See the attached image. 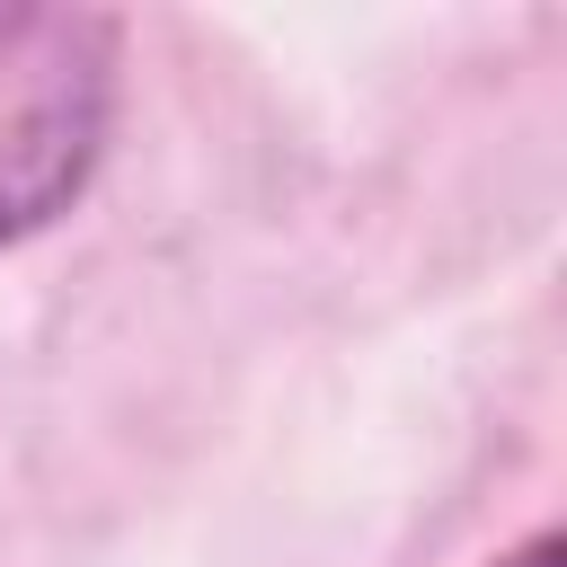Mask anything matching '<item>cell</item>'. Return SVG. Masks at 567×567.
<instances>
[{
	"instance_id": "cell-2",
	"label": "cell",
	"mask_w": 567,
	"mask_h": 567,
	"mask_svg": "<svg viewBox=\"0 0 567 567\" xmlns=\"http://www.w3.org/2000/svg\"><path fill=\"white\" fill-rule=\"evenodd\" d=\"M496 567H567V540H558V532H532V540H523L514 558H496Z\"/></svg>"
},
{
	"instance_id": "cell-1",
	"label": "cell",
	"mask_w": 567,
	"mask_h": 567,
	"mask_svg": "<svg viewBox=\"0 0 567 567\" xmlns=\"http://www.w3.org/2000/svg\"><path fill=\"white\" fill-rule=\"evenodd\" d=\"M115 115V18L0 9V248L71 213Z\"/></svg>"
}]
</instances>
